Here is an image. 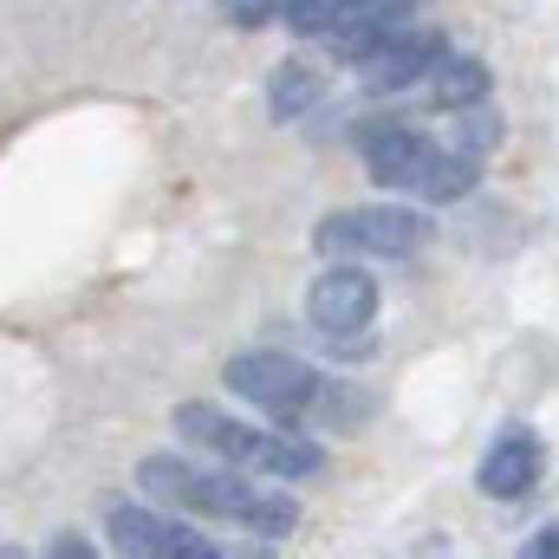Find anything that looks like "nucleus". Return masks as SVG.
<instances>
[{
  "instance_id": "dca6fc26",
  "label": "nucleus",
  "mask_w": 559,
  "mask_h": 559,
  "mask_svg": "<svg viewBox=\"0 0 559 559\" xmlns=\"http://www.w3.org/2000/svg\"><path fill=\"white\" fill-rule=\"evenodd\" d=\"M352 7H358V0H286V13H280V20H286L299 39H325Z\"/></svg>"
},
{
  "instance_id": "6e6552de",
  "label": "nucleus",
  "mask_w": 559,
  "mask_h": 559,
  "mask_svg": "<svg viewBox=\"0 0 559 559\" xmlns=\"http://www.w3.org/2000/svg\"><path fill=\"white\" fill-rule=\"evenodd\" d=\"M540 436L534 429H521V423H508L495 442H488V455H481V468H475V488L488 495V501H521L534 481H540Z\"/></svg>"
},
{
  "instance_id": "a211bd4d",
  "label": "nucleus",
  "mask_w": 559,
  "mask_h": 559,
  "mask_svg": "<svg viewBox=\"0 0 559 559\" xmlns=\"http://www.w3.org/2000/svg\"><path fill=\"white\" fill-rule=\"evenodd\" d=\"M222 13H228L241 33H254V26H274L280 13H286V0H222Z\"/></svg>"
},
{
  "instance_id": "423d86ee",
  "label": "nucleus",
  "mask_w": 559,
  "mask_h": 559,
  "mask_svg": "<svg viewBox=\"0 0 559 559\" xmlns=\"http://www.w3.org/2000/svg\"><path fill=\"white\" fill-rule=\"evenodd\" d=\"M449 52V39L442 33H429V26H404L391 46H378L371 59H365V92L371 98H391V92H411L429 79V66Z\"/></svg>"
},
{
  "instance_id": "1a4fd4ad",
  "label": "nucleus",
  "mask_w": 559,
  "mask_h": 559,
  "mask_svg": "<svg viewBox=\"0 0 559 559\" xmlns=\"http://www.w3.org/2000/svg\"><path fill=\"white\" fill-rule=\"evenodd\" d=\"M176 436L195 442L202 455L228 462V468H254V449H261V429H254V423L228 417V411H215V404H176Z\"/></svg>"
},
{
  "instance_id": "9d476101",
  "label": "nucleus",
  "mask_w": 559,
  "mask_h": 559,
  "mask_svg": "<svg viewBox=\"0 0 559 559\" xmlns=\"http://www.w3.org/2000/svg\"><path fill=\"white\" fill-rule=\"evenodd\" d=\"M411 26V0H358L325 39H332V52L345 59V66H365L378 46H391L397 33Z\"/></svg>"
},
{
  "instance_id": "20e7f679",
  "label": "nucleus",
  "mask_w": 559,
  "mask_h": 559,
  "mask_svg": "<svg viewBox=\"0 0 559 559\" xmlns=\"http://www.w3.org/2000/svg\"><path fill=\"white\" fill-rule=\"evenodd\" d=\"M306 319H312L319 338L352 345L378 319V280L365 274V267H352V261H332L325 274L312 280V293H306Z\"/></svg>"
},
{
  "instance_id": "f3484780",
  "label": "nucleus",
  "mask_w": 559,
  "mask_h": 559,
  "mask_svg": "<svg viewBox=\"0 0 559 559\" xmlns=\"http://www.w3.org/2000/svg\"><path fill=\"white\" fill-rule=\"evenodd\" d=\"M501 143V118L488 111V98L481 105H462V124H455V150H468V156H488Z\"/></svg>"
},
{
  "instance_id": "f8f14e48",
  "label": "nucleus",
  "mask_w": 559,
  "mask_h": 559,
  "mask_svg": "<svg viewBox=\"0 0 559 559\" xmlns=\"http://www.w3.org/2000/svg\"><path fill=\"white\" fill-rule=\"evenodd\" d=\"M429 98H436L442 111L481 105V98H488V66L468 59V52H442V59L429 66Z\"/></svg>"
},
{
  "instance_id": "39448f33",
  "label": "nucleus",
  "mask_w": 559,
  "mask_h": 559,
  "mask_svg": "<svg viewBox=\"0 0 559 559\" xmlns=\"http://www.w3.org/2000/svg\"><path fill=\"white\" fill-rule=\"evenodd\" d=\"M105 527L118 554H150V559H215V540H202L195 527H182L176 514H150L138 501H105Z\"/></svg>"
},
{
  "instance_id": "7ed1b4c3",
  "label": "nucleus",
  "mask_w": 559,
  "mask_h": 559,
  "mask_svg": "<svg viewBox=\"0 0 559 559\" xmlns=\"http://www.w3.org/2000/svg\"><path fill=\"white\" fill-rule=\"evenodd\" d=\"M222 378H228L235 397H248L254 411H267L280 423L312 411V391H319V371L293 352H241V358H228Z\"/></svg>"
},
{
  "instance_id": "f03ea898",
  "label": "nucleus",
  "mask_w": 559,
  "mask_h": 559,
  "mask_svg": "<svg viewBox=\"0 0 559 559\" xmlns=\"http://www.w3.org/2000/svg\"><path fill=\"white\" fill-rule=\"evenodd\" d=\"M429 222L417 209H397V202H371V209H338L312 228V248L319 254H384V261H404L417 254Z\"/></svg>"
},
{
  "instance_id": "2eb2a0df",
  "label": "nucleus",
  "mask_w": 559,
  "mask_h": 559,
  "mask_svg": "<svg viewBox=\"0 0 559 559\" xmlns=\"http://www.w3.org/2000/svg\"><path fill=\"white\" fill-rule=\"evenodd\" d=\"M241 527H248V534H261V540H286V534L299 527V501H293V495H280V488H254V501H248Z\"/></svg>"
},
{
  "instance_id": "6ab92c4d",
  "label": "nucleus",
  "mask_w": 559,
  "mask_h": 559,
  "mask_svg": "<svg viewBox=\"0 0 559 559\" xmlns=\"http://www.w3.org/2000/svg\"><path fill=\"white\" fill-rule=\"evenodd\" d=\"M521 554H527V559H540V554H547V559H559V527H540V534H534V540H527Z\"/></svg>"
},
{
  "instance_id": "4468645a",
  "label": "nucleus",
  "mask_w": 559,
  "mask_h": 559,
  "mask_svg": "<svg viewBox=\"0 0 559 559\" xmlns=\"http://www.w3.org/2000/svg\"><path fill=\"white\" fill-rule=\"evenodd\" d=\"M319 92H325L319 66H306V59H280L274 85H267V105H274L280 124H293V118H306V111L319 105Z\"/></svg>"
},
{
  "instance_id": "aec40b11",
  "label": "nucleus",
  "mask_w": 559,
  "mask_h": 559,
  "mask_svg": "<svg viewBox=\"0 0 559 559\" xmlns=\"http://www.w3.org/2000/svg\"><path fill=\"white\" fill-rule=\"evenodd\" d=\"M52 554H59V559H66V554H72V559H85V554H92V547H85V540H72V534H66V540H52Z\"/></svg>"
},
{
  "instance_id": "ddd939ff",
  "label": "nucleus",
  "mask_w": 559,
  "mask_h": 559,
  "mask_svg": "<svg viewBox=\"0 0 559 559\" xmlns=\"http://www.w3.org/2000/svg\"><path fill=\"white\" fill-rule=\"evenodd\" d=\"M475 182H481V156H468V150H429V163H423V176H417V195L423 202H462Z\"/></svg>"
},
{
  "instance_id": "f257e3e1",
  "label": "nucleus",
  "mask_w": 559,
  "mask_h": 559,
  "mask_svg": "<svg viewBox=\"0 0 559 559\" xmlns=\"http://www.w3.org/2000/svg\"><path fill=\"white\" fill-rule=\"evenodd\" d=\"M138 488L163 508H182V514H209V521H235L248 514L254 501V481H241V468H202V462H182V455H143L138 462Z\"/></svg>"
},
{
  "instance_id": "9b49d317",
  "label": "nucleus",
  "mask_w": 559,
  "mask_h": 559,
  "mask_svg": "<svg viewBox=\"0 0 559 559\" xmlns=\"http://www.w3.org/2000/svg\"><path fill=\"white\" fill-rule=\"evenodd\" d=\"M254 468L274 475V481H306L325 468V449L299 429H261V449H254Z\"/></svg>"
},
{
  "instance_id": "0eeeda50",
  "label": "nucleus",
  "mask_w": 559,
  "mask_h": 559,
  "mask_svg": "<svg viewBox=\"0 0 559 559\" xmlns=\"http://www.w3.org/2000/svg\"><path fill=\"white\" fill-rule=\"evenodd\" d=\"M358 150H365V169H371L378 189H417V176L436 143L423 131H411V124H397V118H378V124L358 131Z\"/></svg>"
}]
</instances>
